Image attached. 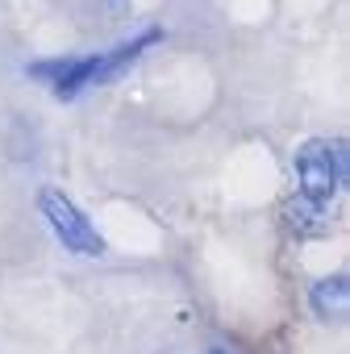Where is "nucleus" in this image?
<instances>
[{
    "label": "nucleus",
    "instance_id": "f257e3e1",
    "mask_svg": "<svg viewBox=\"0 0 350 354\" xmlns=\"http://www.w3.org/2000/svg\"><path fill=\"white\" fill-rule=\"evenodd\" d=\"M292 180L296 192L333 205L346 188V146L338 138H304L292 150Z\"/></svg>",
    "mask_w": 350,
    "mask_h": 354
},
{
    "label": "nucleus",
    "instance_id": "f03ea898",
    "mask_svg": "<svg viewBox=\"0 0 350 354\" xmlns=\"http://www.w3.org/2000/svg\"><path fill=\"white\" fill-rule=\"evenodd\" d=\"M38 213L50 225V234L63 242V250H71L80 259H100L104 254V238L96 234V225L88 221V213L63 188H42L38 192Z\"/></svg>",
    "mask_w": 350,
    "mask_h": 354
},
{
    "label": "nucleus",
    "instance_id": "7ed1b4c3",
    "mask_svg": "<svg viewBox=\"0 0 350 354\" xmlns=\"http://www.w3.org/2000/svg\"><path fill=\"white\" fill-rule=\"evenodd\" d=\"M96 67H100V50L96 55H55V59H34L26 75L46 84L55 100H75L88 88H96Z\"/></svg>",
    "mask_w": 350,
    "mask_h": 354
},
{
    "label": "nucleus",
    "instance_id": "20e7f679",
    "mask_svg": "<svg viewBox=\"0 0 350 354\" xmlns=\"http://www.w3.org/2000/svg\"><path fill=\"white\" fill-rule=\"evenodd\" d=\"M329 213H333V205H321V201H313L304 192H292L279 205V225H284L288 238L313 242V238H325L329 234Z\"/></svg>",
    "mask_w": 350,
    "mask_h": 354
},
{
    "label": "nucleus",
    "instance_id": "39448f33",
    "mask_svg": "<svg viewBox=\"0 0 350 354\" xmlns=\"http://www.w3.org/2000/svg\"><path fill=\"white\" fill-rule=\"evenodd\" d=\"M163 42V30L158 26H150V30H142V34H133V38H125V42H117L113 50H100V67H96V88H104V84H117L129 67H138L142 59H146V50H154Z\"/></svg>",
    "mask_w": 350,
    "mask_h": 354
},
{
    "label": "nucleus",
    "instance_id": "423d86ee",
    "mask_svg": "<svg viewBox=\"0 0 350 354\" xmlns=\"http://www.w3.org/2000/svg\"><path fill=\"white\" fill-rule=\"evenodd\" d=\"M308 308H313V317H321V321H342L346 308H350V283H346V275L338 271V275L317 279V283L308 288Z\"/></svg>",
    "mask_w": 350,
    "mask_h": 354
},
{
    "label": "nucleus",
    "instance_id": "0eeeda50",
    "mask_svg": "<svg viewBox=\"0 0 350 354\" xmlns=\"http://www.w3.org/2000/svg\"><path fill=\"white\" fill-rule=\"evenodd\" d=\"M205 354H230V350H225V346H209Z\"/></svg>",
    "mask_w": 350,
    "mask_h": 354
},
{
    "label": "nucleus",
    "instance_id": "6e6552de",
    "mask_svg": "<svg viewBox=\"0 0 350 354\" xmlns=\"http://www.w3.org/2000/svg\"><path fill=\"white\" fill-rule=\"evenodd\" d=\"M109 5H129V0H109Z\"/></svg>",
    "mask_w": 350,
    "mask_h": 354
}]
</instances>
